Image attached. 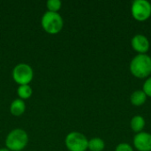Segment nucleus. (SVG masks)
Instances as JSON below:
<instances>
[{"instance_id": "obj_17", "label": "nucleus", "mask_w": 151, "mask_h": 151, "mask_svg": "<svg viewBox=\"0 0 151 151\" xmlns=\"http://www.w3.org/2000/svg\"><path fill=\"white\" fill-rule=\"evenodd\" d=\"M0 151H10L7 148H3V149H0Z\"/></svg>"}, {"instance_id": "obj_9", "label": "nucleus", "mask_w": 151, "mask_h": 151, "mask_svg": "<svg viewBox=\"0 0 151 151\" xmlns=\"http://www.w3.org/2000/svg\"><path fill=\"white\" fill-rule=\"evenodd\" d=\"M25 110H26V104L23 100L18 98L12 102L11 106H10V111L13 116L22 115L25 112Z\"/></svg>"}, {"instance_id": "obj_4", "label": "nucleus", "mask_w": 151, "mask_h": 151, "mask_svg": "<svg viewBox=\"0 0 151 151\" xmlns=\"http://www.w3.org/2000/svg\"><path fill=\"white\" fill-rule=\"evenodd\" d=\"M65 146L69 151H86L88 141L87 137L79 132H71L65 137Z\"/></svg>"}, {"instance_id": "obj_13", "label": "nucleus", "mask_w": 151, "mask_h": 151, "mask_svg": "<svg viewBox=\"0 0 151 151\" xmlns=\"http://www.w3.org/2000/svg\"><path fill=\"white\" fill-rule=\"evenodd\" d=\"M17 93L19 99L23 100V99H28L32 96L33 90L29 85H19L17 89Z\"/></svg>"}, {"instance_id": "obj_14", "label": "nucleus", "mask_w": 151, "mask_h": 151, "mask_svg": "<svg viewBox=\"0 0 151 151\" xmlns=\"http://www.w3.org/2000/svg\"><path fill=\"white\" fill-rule=\"evenodd\" d=\"M47 8L49 12H58L62 5V3L60 0H48L46 3Z\"/></svg>"}, {"instance_id": "obj_8", "label": "nucleus", "mask_w": 151, "mask_h": 151, "mask_svg": "<svg viewBox=\"0 0 151 151\" xmlns=\"http://www.w3.org/2000/svg\"><path fill=\"white\" fill-rule=\"evenodd\" d=\"M132 47L140 54H145L150 49V42L143 35H136L132 39Z\"/></svg>"}, {"instance_id": "obj_16", "label": "nucleus", "mask_w": 151, "mask_h": 151, "mask_svg": "<svg viewBox=\"0 0 151 151\" xmlns=\"http://www.w3.org/2000/svg\"><path fill=\"white\" fill-rule=\"evenodd\" d=\"M115 151H134L133 148L127 143H120L117 146Z\"/></svg>"}, {"instance_id": "obj_11", "label": "nucleus", "mask_w": 151, "mask_h": 151, "mask_svg": "<svg viewBox=\"0 0 151 151\" xmlns=\"http://www.w3.org/2000/svg\"><path fill=\"white\" fill-rule=\"evenodd\" d=\"M145 126V120L142 116H134L131 120V128L134 132L141 133Z\"/></svg>"}, {"instance_id": "obj_2", "label": "nucleus", "mask_w": 151, "mask_h": 151, "mask_svg": "<svg viewBox=\"0 0 151 151\" xmlns=\"http://www.w3.org/2000/svg\"><path fill=\"white\" fill-rule=\"evenodd\" d=\"M28 143V135L23 129L17 128L11 131L5 140V145L9 150L22 151Z\"/></svg>"}, {"instance_id": "obj_12", "label": "nucleus", "mask_w": 151, "mask_h": 151, "mask_svg": "<svg viewBox=\"0 0 151 151\" xmlns=\"http://www.w3.org/2000/svg\"><path fill=\"white\" fill-rule=\"evenodd\" d=\"M104 146V142L101 138H93L88 141V149L90 151H103Z\"/></svg>"}, {"instance_id": "obj_10", "label": "nucleus", "mask_w": 151, "mask_h": 151, "mask_svg": "<svg viewBox=\"0 0 151 151\" xmlns=\"http://www.w3.org/2000/svg\"><path fill=\"white\" fill-rule=\"evenodd\" d=\"M147 99L146 94L142 90H136L131 96V103L135 106L142 105Z\"/></svg>"}, {"instance_id": "obj_3", "label": "nucleus", "mask_w": 151, "mask_h": 151, "mask_svg": "<svg viewBox=\"0 0 151 151\" xmlns=\"http://www.w3.org/2000/svg\"><path fill=\"white\" fill-rule=\"evenodd\" d=\"M42 26L47 33L54 35L62 30L64 27V20L58 12L47 11L42 17Z\"/></svg>"}, {"instance_id": "obj_6", "label": "nucleus", "mask_w": 151, "mask_h": 151, "mask_svg": "<svg viewBox=\"0 0 151 151\" xmlns=\"http://www.w3.org/2000/svg\"><path fill=\"white\" fill-rule=\"evenodd\" d=\"M133 17L138 21H144L151 15V4L147 0H135L131 7Z\"/></svg>"}, {"instance_id": "obj_15", "label": "nucleus", "mask_w": 151, "mask_h": 151, "mask_svg": "<svg viewBox=\"0 0 151 151\" xmlns=\"http://www.w3.org/2000/svg\"><path fill=\"white\" fill-rule=\"evenodd\" d=\"M142 91L146 94V96L151 97V77L147 79L146 81L143 84V89Z\"/></svg>"}, {"instance_id": "obj_5", "label": "nucleus", "mask_w": 151, "mask_h": 151, "mask_svg": "<svg viewBox=\"0 0 151 151\" xmlns=\"http://www.w3.org/2000/svg\"><path fill=\"white\" fill-rule=\"evenodd\" d=\"M34 77L32 67L25 63L18 64L12 70V78L19 85H28Z\"/></svg>"}, {"instance_id": "obj_7", "label": "nucleus", "mask_w": 151, "mask_h": 151, "mask_svg": "<svg viewBox=\"0 0 151 151\" xmlns=\"http://www.w3.org/2000/svg\"><path fill=\"white\" fill-rule=\"evenodd\" d=\"M134 145L139 151H151V134L149 133H138L134 138Z\"/></svg>"}, {"instance_id": "obj_1", "label": "nucleus", "mask_w": 151, "mask_h": 151, "mask_svg": "<svg viewBox=\"0 0 151 151\" xmlns=\"http://www.w3.org/2000/svg\"><path fill=\"white\" fill-rule=\"evenodd\" d=\"M130 71L137 78H147L151 73V58L147 54L135 56L130 63Z\"/></svg>"}]
</instances>
